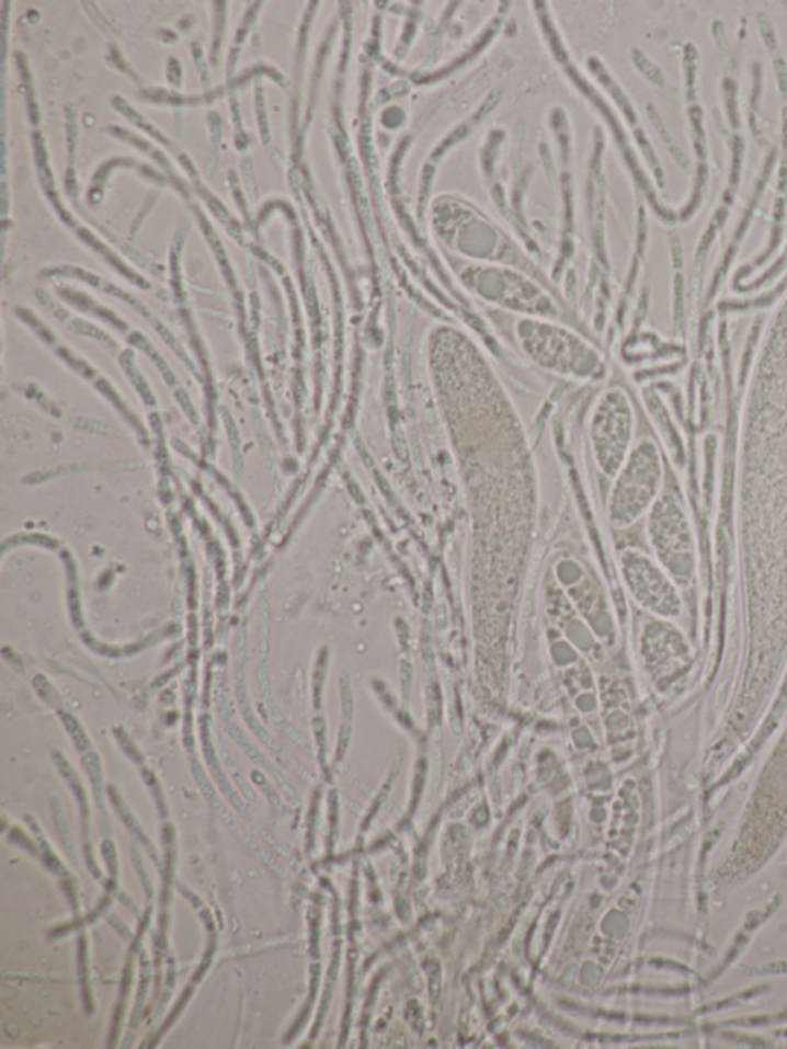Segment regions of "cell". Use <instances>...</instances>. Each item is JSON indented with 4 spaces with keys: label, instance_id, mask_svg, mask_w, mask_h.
Masks as SVG:
<instances>
[{
    "label": "cell",
    "instance_id": "6da1fadb",
    "mask_svg": "<svg viewBox=\"0 0 787 1049\" xmlns=\"http://www.w3.org/2000/svg\"><path fill=\"white\" fill-rule=\"evenodd\" d=\"M662 482V461L652 442L643 441L629 453L615 483L611 516L617 525H628L651 505Z\"/></svg>",
    "mask_w": 787,
    "mask_h": 1049
},
{
    "label": "cell",
    "instance_id": "7a4b0ae2",
    "mask_svg": "<svg viewBox=\"0 0 787 1049\" xmlns=\"http://www.w3.org/2000/svg\"><path fill=\"white\" fill-rule=\"evenodd\" d=\"M634 413L621 390H607L592 411L590 437L598 467L606 475L620 471L632 442Z\"/></svg>",
    "mask_w": 787,
    "mask_h": 1049
},
{
    "label": "cell",
    "instance_id": "3957f363",
    "mask_svg": "<svg viewBox=\"0 0 787 1049\" xmlns=\"http://www.w3.org/2000/svg\"><path fill=\"white\" fill-rule=\"evenodd\" d=\"M649 534L657 556L675 581L689 583L694 571L693 537L685 514L670 495L653 506Z\"/></svg>",
    "mask_w": 787,
    "mask_h": 1049
},
{
    "label": "cell",
    "instance_id": "277c9868",
    "mask_svg": "<svg viewBox=\"0 0 787 1049\" xmlns=\"http://www.w3.org/2000/svg\"><path fill=\"white\" fill-rule=\"evenodd\" d=\"M526 351L538 365L563 376L590 379L598 374V358L574 339L548 330L525 334Z\"/></svg>",
    "mask_w": 787,
    "mask_h": 1049
},
{
    "label": "cell",
    "instance_id": "5b68a950",
    "mask_svg": "<svg viewBox=\"0 0 787 1049\" xmlns=\"http://www.w3.org/2000/svg\"><path fill=\"white\" fill-rule=\"evenodd\" d=\"M623 568L632 593L641 604L660 616H678L682 612V602H680L677 590L648 557L638 552H626L623 557Z\"/></svg>",
    "mask_w": 787,
    "mask_h": 1049
}]
</instances>
